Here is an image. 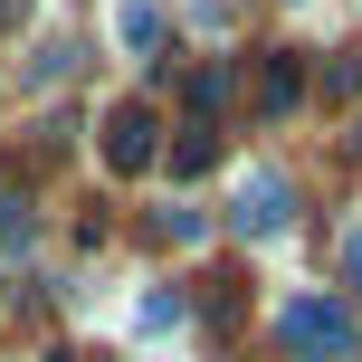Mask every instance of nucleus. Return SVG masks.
Listing matches in <instances>:
<instances>
[{
	"instance_id": "nucleus-7",
	"label": "nucleus",
	"mask_w": 362,
	"mask_h": 362,
	"mask_svg": "<svg viewBox=\"0 0 362 362\" xmlns=\"http://www.w3.org/2000/svg\"><path fill=\"white\" fill-rule=\"evenodd\" d=\"M0 238H29V200H0Z\"/></svg>"
},
{
	"instance_id": "nucleus-4",
	"label": "nucleus",
	"mask_w": 362,
	"mask_h": 362,
	"mask_svg": "<svg viewBox=\"0 0 362 362\" xmlns=\"http://www.w3.org/2000/svg\"><path fill=\"white\" fill-rule=\"evenodd\" d=\"M257 105H267V115H296V105H305V57H296V48L257 57Z\"/></svg>"
},
{
	"instance_id": "nucleus-8",
	"label": "nucleus",
	"mask_w": 362,
	"mask_h": 362,
	"mask_svg": "<svg viewBox=\"0 0 362 362\" xmlns=\"http://www.w3.org/2000/svg\"><path fill=\"white\" fill-rule=\"evenodd\" d=\"M344 276H353V296H362V229L344 238Z\"/></svg>"
},
{
	"instance_id": "nucleus-1",
	"label": "nucleus",
	"mask_w": 362,
	"mask_h": 362,
	"mask_svg": "<svg viewBox=\"0 0 362 362\" xmlns=\"http://www.w3.org/2000/svg\"><path fill=\"white\" fill-rule=\"evenodd\" d=\"M276 344L305 353V362H353L362 325H353V305H334V296H286V305H276Z\"/></svg>"
},
{
	"instance_id": "nucleus-9",
	"label": "nucleus",
	"mask_w": 362,
	"mask_h": 362,
	"mask_svg": "<svg viewBox=\"0 0 362 362\" xmlns=\"http://www.w3.org/2000/svg\"><path fill=\"white\" fill-rule=\"evenodd\" d=\"M0 19H10V0H0Z\"/></svg>"
},
{
	"instance_id": "nucleus-6",
	"label": "nucleus",
	"mask_w": 362,
	"mask_h": 362,
	"mask_svg": "<svg viewBox=\"0 0 362 362\" xmlns=\"http://www.w3.org/2000/svg\"><path fill=\"white\" fill-rule=\"evenodd\" d=\"M325 86H334V95H362V57H353V48H344V57L325 67Z\"/></svg>"
},
{
	"instance_id": "nucleus-5",
	"label": "nucleus",
	"mask_w": 362,
	"mask_h": 362,
	"mask_svg": "<svg viewBox=\"0 0 362 362\" xmlns=\"http://www.w3.org/2000/svg\"><path fill=\"white\" fill-rule=\"evenodd\" d=\"M210 163H219V134H210V124H181V144H172V172L191 181V172H210Z\"/></svg>"
},
{
	"instance_id": "nucleus-3",
	"label": "nucleus",
	"mask_w": 362,
	"mask_h": 362,
	"mask_svg": "<svg viewBox=\"0 0 362 362\" xmlns=\"http://www.w3.org/2000/svg\"><path fill=\"white\" fill-rule=\"evenodd\" d=\"M153 134H163L153 105H115V115H105V163H115V172H153V153H163Z\"/></svg>"
},
{
	"instance_id": "nucleus-2",
	"label": "nucleus",
	"mask_w": 362,
	"mask_h": 362,
	"mask_svg": "<svg viewBox=\"0 0 362 362\" xmlns=\"http://www.w3.org/2000/svg\"><path fill=\"white\" fill-rule=\"evenodd\" d=\"M276 229H296L286 172H248V181H238V238H276Z\"/></svg>"
}]
</instances>
